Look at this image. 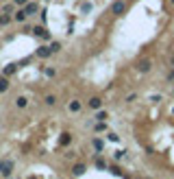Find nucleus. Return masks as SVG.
I'll use <instances>...</instances> for the list:
<instances>
[{"instance_id": "1", "label": "nucleus", "mask_w": 174, "mask_h": 179, "mask_svg": "<svg viewBox=\"0 0 174 179\" xmlns=\"http://www.w3.org/2000/svg\"><path fill=\"white\" fill-rule=\"evenodd\" d=\"M11 168H13V162H11V160L0 162V173H2L4 177H9V175H11Z\"/></svg>"}, {"instance_id": "2", "label": "nucleus", "mask_w": 174, "mask_h": 179, "mask_svg": "<svg viewBox=\"0 0 174 179\" xmlns=\"http://www.w3.org/2000/svg\"><path fill=\"white\" fill-rule=\"evenodd\" d=\"M124 9H126V4H124V2H113V7H111V11H113L115 15H122V13H124Z\"/></svg>"}, {"instance_id": "3", "label": "nucleus", "mask_w": 174, "mask_h": 179, "mask_svg": "<svg viewBox=\"0 0 174 179\" xmlns=\"http://www.w3.org/2000/svg\"><path fill=\"white\" fill-rule=\"evenodd\" d=\"M37 9H39V7H37L35 2H28V4H24V13H26V15H33V13H37Z\"/></svg>"}, {"instance_id": "4", "label": "nucleus", "mask_w": 174, "mask_h": 179, "mask_svg": "<svg viewBox=\"0 0 174 179\" xmlns=\"http://www.w3.org/2000/svg\"><path fill=\"white\" fill-rule=\"evenodd\" d=\"M33 33H35V35H39V37H44V40H48V37H50V33H48L44 26H35V29H33Z\"/></svg>"}, {"instance_id": "5", "label": "nucleus", "mask_w": 174, "mask_h": 179, "mask_svg": "<svg viewBox=\"0 0 174 179\" xmlns=\"http://www.w3.org/2000/svg\"><path fill=\"white\" fill-rule=\"evenodd\" d=\"M50 52H52V50H50V46H39V48H37V57H48V55H50Z\"/></svg>"}, {"instance_id": "6", "label": "nucleus", "mask_w": 174, "mask_h": 179, "mask_svg": "<svg viewBox=\"0 0 174 179\" xmlns=\"http://www.w3.org/2000/svg\"><path fill=\"white\" fill-rule=\"evenodd\" d=\"M15 70H18V66H15V63H9V66L4 68V77H9V74H13Z\"/></svg>"}, {"instance_id": "7", "label": "nucleus", "mask_w": 174, "mask_h": 179, "mask_svg": "<svg viewBox=\"0 0 174 179\" xmlns=\"http://www.w3.org/2000/svg\"><path fill=\"white\" fill-rule=\"evenodd\" d=\"M9 90V81H7V77H0V92H7Z\"/></svg>"}, {"instance_id": "8", "label": "nucleus", "mask_w": 174, "mask_h": 179, "mask_svg": "<svg viewBox=\"0 0 174 179\" xmlns=\"http://www.w3.org/2000/svg\"><path fill=\"white\" fill-rule=\"evenodd\" d=\"M100 105H102V100H100V98H91V100H89V107H91V109H98Z\"/></svg>"}, {"instance_id": "9", "label": "nucleus", "mask_w": 174, "mask_h": 179, "mask_svg": "<svg viewBox=\"0 0 174 179\" xmlns=\"http://www.w3.org/2000/svg\"><path fill=\"white\" fill-rule=\"evenodd\" d=\"M72 173H74V175H83V173H85V166H83V164H76V166L72 168Z\"/></svg>"}, {"instance_id": "10", "label": "nucleus", "mask_w": 174, "mask_h": 179, "mask_svg": "<svg viewBox=\"0 0 174 179\" xmlns=\"http://www.w3.org/2000/svg\"><path fill=\"white\" fill-rule=\"evenodd\" d=\"M26 18H28V15H26V13H24V9H22V11H18V13H15V20H18V22H24V20H26Z\"/></svg>"}, {"instance_id": "11", "label": "nucleus", "mask_w": 174, "mask_h": 179, "mask_svg": "<svg viewBox=\"0 0 174 179\" xmlns=\"http://www.w3.org/2000/svg\"><path fill=\"white\" fill-rule=\"evenodd\" d=\"M15 105H18V107H20V109H22V107H26V105H28V100H26V98H24V96H20V98H18V100H15Z\"/></svg>"}, {"instance_id": "12", "label": "nucleus", "mask_w": 174, "mask_h": 179, "mask_svg": "<svg viewBox=\"0 0 174 179\" xmlns=\"http://www.w3.org/2000/svg\"><path fill=\"white\" fill-rule=\"evenodd\" d=\"M139 70H141V72H148V70H150V61H141V63H139Z\"/></svg>"}, {"instance_id": "13", "label": "nucleus", "mask_w": 174, "mask_h": 179, "mask_svg": "<svg viewBox=\"0 0 174 179\" xmlns=\"http://www.w3.org/2000/svg\"><path fill=\"white\" fill-rule=\"evenodd\" d=\"M79 109H81V103L79 100H72L70 103V111H79Z\"/></svg>"}, {"instance_id": "14", "label": "nucleus", "mask_w": 174, "mask_h": 179, "mask_svg": "<svg viewBox=\"0 0 174 179\" xmlns=\"http://www.w3.org/2000/svg\"><path fill=\"white\" fill-rule=\"evenodd\" d=\"M96 120H98V122H105V120H107V111H98V114H96Z\"/></svg>"}, {"instance_id": "15", "label": "nucleus", "mask_w": 174, "mask_h": 179, "mask_svg": "<svg viewBox=\"0 0 174 179\" xmlns=\"http://www.w3.org/2000/svg\"><path fill=\"white\" fill-rule=\"evenodd\" d=\"M70 140H72L70 133H63V135H61V144H63V146H68V144H70Z\"/></svg>"}, {"instance_id": "16", "label": "nucleus", "mask_w": 174, "mask_h": 179, "mask_svg": "<svg viewBox=\"0 0 174 179\" xmlns=\"http://www.w3.org/2000/svg\"><path fill=\"white\" fill-rule=\"evenodd\" d=\"M54 103H57L54 96H46V105H54Z\"/></svg>"}, {"instance_id": "17", "label": "nucleus", "mask_w": 174, "mask_h": 179, "mask_svg": "<svg viewBox=\"0 0 174 179\" xmlns=\"http://www.w3.org/2000/svg\"><path fill=\"white\" fill-rule=\"evenodd\" d=\"M94 149H96V151H102V142H100V140H94Z\"/></svg>"}, {"instance_id": "18", "label": "nucleus", "mask_w": 174, "mask_h": 179, "mask_svg": "<svg viewBox=\"0 0 174 179\" xmlns=\"http://www.w3.org/2000/svg\"><path fill=\"white\" fill-rule=\"evenodd\" d=\"M59 48H61V46H59V42H54V44H50V50H52V52H57Z\"/></svg>"}, {"instance_id": "19", "label": "nucleus", "mask_w": 174, "mask_h": 179, "mask_svg": "<svg viewBox=\"0 0 174 179\" xmlns=\"http://www.w3.org/2000/svg\"><path fill=\"white\" fill-rule=\"evenodd\" d=\"M46 77H54V68H46Z\"/></svg>"}, {"instance_id": "20", "label": "nucleus", "mask_w": 174, "mask_h": 179, "mask_svg": "<svg viewBox=\"0 0 174 179\" xmlns=\"http://www.w3.org/2000/svg\"><path fill=\"white\" fill-rule=\"evenodd\" d=\"M13 11V4H4V13H11Z\"/></svg>"}, {"instance_id": "21", "label": "nucleus", "mask_w": 174, "mask_h": 179, "mask_svg": "<svg viewBox=\"0 0 174 179\" xmlns=\"http://www.w3.org/2000/svg\"><path fill=\"white\" fill-rule=\"evenodd\" d=\"M15 4H20V7H24V4H28V0H13Z\"/></svg>"}, {"instance_id": "22", "label": "nucleus", "mask_w": 174, "mask_h": 179, "mask_svg": "<svg viewBox=\"0 0 174 179\" xmlns=\"http://www.w3.org/2000/svg\"><path fill=\"white\" fill-rule=\"evenodd\" d=\"M109 140H111V142H118L120 138H118V135H115V133H109Z\"/></svg>"}, {"instance_id": "23", "label": "nucleus", "mask_w": 174, "mask_h": 179, "mask_svg": "<svg viewBox=\"0 0 174 179\" xmlns=\"http://www.w3.org/2000/svg\"><path fill=\"white\" fill-rule=\"evenodd\" d=\"M172 4H174V0H172Z\"/></svg>"}, {"instance_id": "24", "label": "nucleus", "mask_w": 174, "mask_h": 179, "mask_svg": "<svg viewBox=\"0 0 174 179\" xmlns=\"http://www.w3.org/2000/svg\"><path fill=\"white\" fill-rule=\"evenodd\" d=\"M31 179H35V177H31Z\"/></svg>"}]
</instances>
